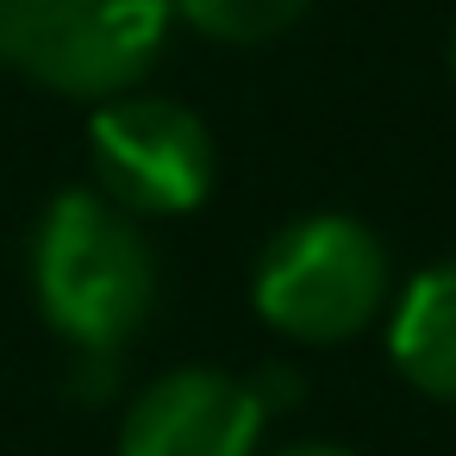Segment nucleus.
<instances>
[{
	"instance_id": "obj_7",
	"label": "nucleus",
	"mask_w": 456,
	"mask_h": 456,
	"mask_svg": "<svg viewBox=\"0 0 456 456\" xmlns=\"http://www.w3.org/2000/svg\"><path fill=\"white\" fill-rule=\"evenodd\" d=\"M175 20H188L200 38L219 45H269L306 20L313 0H169Z\"/></svg>"
},
{
	"instance_id": "obj_4",
	"label": "nucleus",
	"mask_w": 456,
	"mask_h": 456,
	"mask_svg": "<svg viewBox=\"0 0 456 456\" xmlns=\"http://www.w3.org/2000/svg\"><path fill=\"white\" fill-rule=\"evenodd\" d=\"M88 157L101 194L132 219H175L213 194L219 151L194 107L169 94H119L94 107Z\"/></svg>"
},
{
	"instance_id": "obj_8",
	"label": "nucleus",
	"mask_w": 456,
	"mask_h": 456,
	"mask_svg": "<svg viewBox=\"0 0 456 456\" xmlns=\"http://www.w3.org/2000/svg\"><path fill=\"white\" fill-rule=\"evenodd\" d=\"M269 456H356L350 444H331V437H300V444H281Z\"/></svg>"
},
{
	"instance_id": "obj_3",
	"label": "nucleus",
	"mask_w": 456,
	"mask_h": 456,
	"mask_svg": "<svg viewBox=\"0 0 456 456\" xmlns=\"http://www.w3.org/2000/svg\"><path fill=\"white\" fill-rule=\"evenodd\" d=\"M169 26V0H0V63L63 101H119L157 69Z\"/></svg>"
},
{
	"instance_id": "obj_6",
	"label": "nucleus",
	"mask_w": 456,
	"mask_h": 456,
	"mask_svg": "<svg viewBox=\"0 0 456 456\" xmlns=\"http://www.w3.org/2000/svg\"><path fill=\"white\" fill-rule=\"evenodd\" d=\"M387 356L406 387L456 406V256L419 269L387 306Z\"/></svg>"
},
{
	"instance_id": "obj_5",
	"label": "nucleus",
	"mask_w": 456,
	"mask_h": 456,
	"mask_svg": "<svg viewBox=\"0 0 456 456\" xmlns=\"http://www.w3.org/2000/svg\"><path fill=\"white\" fill-rule=\"evenodd\" d=\"M263 419L269 412L256 406L244 375L169 369L132 400L119 456H256Z\"/></svg>"
},
{
	"instance_id": "obj_9",
	"label": "nucleus",
	"mask_w": 456,
	"mask_h": 456,
	"mask_svg": "<svg viewBox=\"0 0 456 456\" xmlns=\"http://www.w3.org/2000/svg\"><path fill=\"white\" fill-rule=\"evenodd\" d=\"M450 76H456V32H450Z\"/></svg>"
},
{
	"instance_id": "obj_1",
	"label": "nucleus",
	"mask_w": 456,
	"mask_h": 456,
	"mask_svg": "<svg viewBox=\"0 0 456 456\" xmlns=\"http://www.w3.org/2000/svg\"><path fill=\"white\" fill-rule=\"evenodd\" d=\"M32 294L57 338L88 356L119 350L157 306V256L132 213L94 188H63L32 232Z\"/></svg>"
},
{
	"instance_id": "obj_2",
	"label": "nucleus",
	"mask_w": 456,
	"mask_h": 456,
	"mask_svg": "<svg viewBox=\"0 0 456 456\" xmlns=\"http://www.w3.org/2000/svg\"><path fill=\"white\" fill-rule=\"evenodd\" d=\"M250 306L288 344H350L394 306L387 244L350 213H306L263 244L250 269Z\"/></svg>"
}]
</instances>
